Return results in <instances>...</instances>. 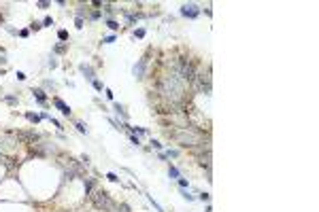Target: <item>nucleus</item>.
Instances as JSON below:
<instances>
[{
	"instance_id": "8",
	"label": "nucleus",
	"mask_w": 319,
	"mask_h": 212,
	"mask_svg": "<svg viewBox=\"0 0 319 212\" xmlns=\"http://www.w3.org/2000/svg\"><path fill=\"white\" fill-rule=\"evenodd\" d=\"M32 95H34V98L39 100L41 104H45V102H47V93H45L43 89H32Z\"/></svg>"
},
{
	"instance_id": "36",
	"label": "nucleus",
	"mask_w": 319,
	"mask_h": 212,
	"mask_svg": "<svg viewBox=\"0 0 319 212\" xmlns=\"http://www.w3.org/2000/svg\"><path fill=\"white\" fill-rule=\"evenodd\" d=\"M104 93H106V98H108V100H113V91H111V89H104Z\"/></svg>"
},
{
	"instance_id": "23",
	"label": "nucleus",
	"mask_w": 319,
	"mask_h": 212,
	"mask_svg": "<svg viewBox=\"0 0 319 212\" xmlns=\"http://www.w3.org/2000/svg\"><path fill=\"white\" fill-rule=\"evenodd\" d=\"M49 121H51V123H53V125H56L58 129H62V123H60L58 119H53V117H49Z\"/></svg>"
},
{
	"instance_id": "19",
	"label": "nucleus",
	"mask_w": 319,
	"mask_h": 212,
	"mask_svg": "<svg viewBox=\"0 0 319 212\" xmlns=\"http://www.w3.org/2000/svg\"><path fill=\"white\" fill-rule=\"evenodd\" d=\"M41 28H43V23H41V21H32V23H30V30H34V32H39Z\"/></svg>"
},
{
	"instance_id": "29",
	"label": "nucleus",
	"mask_w": 319,
	"mask_h": 212,
	"mask_svg": "<svg viewBox=\"0 0 319 212\" xmlns=\"http://www.w3.org/2000/svg\"><path fill=\"white\" fill-rule=\"evenodd\" d=\"M102 42H104V45H111V42H115V36H106Z\"/></svg>"
},
{
	"instance_id": "25",
	"label": "nucleus",
	"mask_w": 319,
	"mask_h": 212,
	"mask_svg": "<svg viewBox=\"0 0 319 212\" xmlns=\"http://www.w3.org/2000/svg\"><path fill=\"white\" fill-rule=\"evenodd\" d=\"M134 36H136V38H143V36H145V30H143V28H141V30H136V32H134Z\"/></svg>"
},
{
	"instance_id": "26",
	"label": "nucleus",
	"mask_w": 319,
	"mask_h": 212,
	"mask_svg": "<svg viewBox=\"0 0 319 212\" xmlns=\"http://www.w3.org/2000/svg\"><path fill=\"white\" fill-rule=\"evenodd\" d=\"M198 197H200V199H202V201H208V199H211V195H208V193H200V195H198Z\"/></svg>"
},
{
	"instance_id": "7",
	"label": "nucleus",
	"mask_w": 319,
	"mask_h": 212,
	"mask_svg": "<svg viewBox=\"0 0 319 212\" xmlns=\"http://www.w3.org/2000/svg\"><path fill=\"white\" fill-rule=\"evenodd\" d=\"M79 70L85 74V78H87V81H94V78H96V76H94V68H92V66H87V64H81V66H79Z\"/></svg>"
},
{
	"instance_id": "24",
	"label": "nucleus",
	"mask_w": 319,
	"mask_h": 212,
	"mask_svg": "<svg viewBox=\"0 0 319 212\" xmlns=\"http://www.w3.org/2000/svg\"><path fill=\"white\" fill-rule=\"evenodd\" d=\"M75 25L81 30V28H83V19H81V17H77V19H75Z\"/></svg>"
},
{
	"instance_id": "3",
	"label": "nucleus",
	"mask_w": 319,
	"mask_h": 212,
	"mask_svg": "<svg viewBox=\"0 0 319 212\" xmlns=\"http://www.w3.org/2000/svg\"><path fill=\"white\" fill-rule=\"evenodd\" d=\"M94 204L96 208H102L104 212H115V201L108 197V193L106 191H96V195H94Z\"/></svg>"
},
{
	"instance_id": "21",
	"label": "nucleus",
	"mask_w": 319,
	"mask_h": 212,
	"mask_svg": "<svg viewBox=\"0 0 319 212\" xmlns=\"http://www.w3.org/2000/svg\"><path fill=\"white\" fill-rule=\"evenodd\" d=\"M179 187H183V189H187V187H189V182H187L185 178H179Z\"/></svg>"
},
{
	"instance_id": "28",
	"label": "nucleus",
	"mask_w": 319,
	"mask_h": 212,
	"mask_svg": "<svg viewBox=\"0 0 319 212\" xmlns=\"http://www.w3.org/2000/svg\"><path fill=\"white\" fill-rule=\"evenodd\" d=\"M43 25H53V19H51V17H45V19H43Z\"/></svg>"
},
{
	"instance_id": "30",
	"label": "nucleus",
	"mask_w": 319,
	"mask_h": 212,
	"mask_svg": "<svg viewBox=\"0 0 319 212\" xmlns=\"http://www.w3.org/2000/svg\"><path fill=\"white\" fill-rule=\"evenodd\" d=\"M183 197H185L187 201H194V195H191V193H187V191H183Z\"/></svg>"
},
{
	"instance_id": "13",
	"label": "nucleus",
	"mask_w": 319,
	"mask_h": 212,
	"mask_svg": "<svg viewBox=\"0 0 319 212\" xmlns=\"http://www.w3.org/2000/svg\"><path fill=\"white\" fill-rule=\"evenodd\" d=\"M66 49H68V47H66V42H58L53 51H56V53H66Z\"/></svg>"
},
{
	"instance_id": "18",
	"label": "nucleus",
	"mask_w": 319,
	"mask_h": 212,
	"mask_svg": "<svg viewBox=\"0 0 319 212\" xmlns=\"http://www.w3.org/2000/svg\"><path fill=\"white\" fill-rule=\"evenodd\" d=\"M75 127H77V129L81 131V134H87V127H85V125H83V123H81V121H77V123H75Z\"/></svg>"
},
{
	"instance_id": "9",
	"label": "nucleus",
	"mask_w": 319,
	"mask_h": 212,
	"mask_svg": "<svg viewBox=\"0 0 319 212\" xmlns=\"http://www.w3.org/2000/svg\"><path fill=\"white\" fill-rule=\"evenodd\" d=\"M168 176H170V178H175V180L181 178V174H179V170H177L175 165H170V167H168Z\"/></svg>"
},
{
	"instance_id": "31",
	"label": "nucleus",
	"mask_w": 319,
	"mask_h": 212,
	"mask_svg": "<svg viewBox=\"0 0 319 212\" xmlns=\"http://www.w3.org/2000/svg\"><path fill=\"white\" fill-rule=\"evenodd\" d=\"M151 144H153V148H158V151H162V144L158 142V140H151Z\"/></svg>"
},
{
	"instance_id": "32",
	"label": "nucleus",
	"mask_w": 319,
	"mask_h": 212,
	"mask_svg": "<svg viewBox=\"0 0 319 212\" xmlns=\"http://www.w3.org/2000/svg\"><path fill=\"white\" fill-rule=\"evenodd\" d=\"M36 6H39V8H47L49 2H45V0H43V2H36Z\"/></svg>"
},
{
	"instance_id": "17",
	"label": "nucleus",
	"mask_w": 319,
	"mask_h": 212,
	"mask_svg": "<svg viewBox=\"0 0 319 212\" xmlns=\"http://www.w3.org/2000/svg\"><path fill=\"white\" fill-rule=\"evenodd\" d=\"M147 199H149V201H151V204H153V208H156V210H158V212H164V208H162V206H160V204H158V201H153V197H151V195H147Z\"/></svg>"
},
{
	"instance_id": "1",
	"label": "nucleus",
	"mask_w": 319,
	"mask_h": 212,
	"mask_svg": "<svg viewBox=\"0 0 319 212\" xmlns=\"http://www.w3.org/2000/svg\"><path fill=\"white\" fill-rule=\"evenodd\" d=\"M158 91L166 98L170 104H179L181 100L185 98V87H183V81H181L179 76L175 74H166V76H162L160 78V83H158Z\"/></svg>"
},
{
	"instance_id": "35",
	"label": "nucleus",
	"mask_w": 319,
	"mask_h": 212,
	"mask_svg": "<svg viewBox=\"0 0 319 212\" xmlns=\"http://www.w3.org/2000/svg\"><path fill=\"white\" fill-rule=\"evenodd\" d=\"M17 81H26V74L24 72H17Z\"/></svg>"
},
{
	"instance_id": "6",
	"label": "nucleus",
	"mask_w": 319,
	"mask_h": 212,
	"mask_svg": "<svg viewBox=\"0 0 319 212\" xmlns=\"http://www.w3.org/2000/svg\"><path fill=\"white\" fill-rule=\"evenodd\" d=\"M53 104H56V108H58L62 114H66V117H70V112H72V110H70V106H68L66 102H64L62 98H53Z\"/></svg>"
},
{
	"instance_id": "20",
	"label": "nucleus",
	"mask_w": 319,
	"mask_h": 212,
	"mask_svg": "<svg viewBox=\"0 0 319 212\" xmlns=\"http://www.w3.org/2000/svg\"><path fill=\"white\" fill-rule=\"evenodd\" d=\"M58 38H60V40H66V38H68V32H66V30H60V32H58Z\"/></svg>"
},
{
	"instance_id": "4",
	"label": "nucleus",
	"mask_w": 319,
	"mask_h": 212,
	"mask_svg": "<svg viewBox=\"0 0 319 212\" xmlns=\"http://www.w3.org/2000/svg\"><path fill=\"white\" fill-rule=\"evenodd\" d=\"M181 15H183V17H189V19H196V17L200 15V8H198V4H194V2L183 4V6H181Z\"/></svg>"
},
{
	"instance_id": "5",
	"label": "nucleus",
	"mask_w": 319,
	"mask_h": 212,
	"mask_svg": "<svg viewBox=\"0 0 319 212\" xmlns=\"http://www.w3.org/2000/svg\"><path fill=\"white\" fill-rule=\"evenodd\" d=\"M145 68H147V57H141L138 64L132 68V74H134L136 78H145Z\"/></svg>"
},
{
	"instance_id": "15",
	"label": "nucleus",
	"mask_w": 319,
	"mask_h": 212,
	"mask_svg": "<svg viewBox=\"0 0 319 212\" xmlns=\"http://www.w3.org/2000/svg\"><path fill=\"white\" fill-rule=\"evenodd\" d=\"M92 85H94V89H96V91H102V89H104V85L100 83L98 78H94V81H92Z\"/></svg>"
},
{
	"instance_id": "2",
	"label": "nucleus",
	"mask_w": 319,
	"mask_h": 212,
	"mask_svg": "<svg viewBox=\"0 0 319 212\" xmlns=\"http://www.w3.org/2000/svg\"><path fill=\"white\" fill-rule=\"evenodd\" d=\"M168 136H172V140H175L177 144H181V146H198L200 144V134H196L194 129H179V131H175V134H170L168 131Z\"/></svg>"
},
{
	"instance_id": "34",
	"label": "nucleus",
	"mask_w": 319,
	"mask_h": 212,
	"mask_svg": "<svg viewBox=\"0 0 319 212\" xmlns=\"http://www.w3.org/2000/svg\"><path fill=\"white\" fill-rule=\"evenodd\" d=\"M28 34H30V30H19V36H21V38H26Z\"/></svg>"
},
{
	"instance_id": "27",
	"label": "nucleus",
	"mask_w": 319,
	"mask_h": 212,
	"mask_svg": "<svg viewBox=\"0 0 319 212\" xmlns=\"http://www.w3.org/2000/svg\"><path fill=\"white\" fill-rule=\"evenodd\" d=\"M130 140H132V144H136V146H138V144H141V140H138V138H136L134 134H130Z\"/></svg>"
},
{
	"instance_id": "11",
	"label": "nucleus",
	"mask_w": 319,
	"mask_h": 212,
	"mask_svg": "<svg viewBox=\"0 0 319 212\" xmlns=\"http://www.w3.org/2000/svg\"><path fill=\"white\" fill-rule=\"evenodd\" d=\"M85 180V195H89L92 193V187H94V180L92 178H83Z\"/></svg>"
},
{
	"instance_id": "33",
	"label": "nucleus",
	"mask_w": 319,
	"mask_h": 212,
	"mask_svg": "<svg viewBox=\"0 0 319 212\" xmlns=\"http://www.w3.org/2000/svg\"><path fill=\"white\" fill-rule=\"evenodd\" d=\"M130 129H132V131H138V134H145V131H147L145 127H130Z\"/></svg>"
},
{
	"instance_id": "22",
	"label": "nucleus",
	"mask_w": 319,
	"mask_h": 212,
	"mask_svg": "<svg viewBox=\"0 0 319 212\" xmlns=\"http://www.w3.org/2000/svg\"><path fill=\"white\" fill-rule=\"evenodd\" d=\"M4 100H6L9 104H17V98H15V95H6V98H4Z\"/></svg>"
},
{
	"instance_id": "12",
	"label": "nucleus",
	"mask_w": 319,
	"mask_h": 212,
	"mask_svg": "<svg viewBox=\"0 0 319 212\" xmlns=\"http://www.w3.org/2000/svg\"><path fill=\"white\" fill-rule=\"evenodd\" d=\"M106 28L115 32V30H119V23H117V21H113V19H106Z\"/></svg>"
},
{
	"instance_id": "14",
	"label": "nucleus",
	"mask_w": 319,
	"mask_h": 212,
	"mask_svg": "<svg viewBox=\"0 0 319 212\" xmlns=\"http://www.w3.org/2000/svg\"><path fill=\"white\" fill-rule=\"evenodd\" d=\"M115 110H117V112H119V114H121V117H123V119H128V112L123 110V106H121L119 102H117V104H115Z\"/></svg>"
},
{
	"instance_id": "16",
	"label": "nucleus",
	"mask_w": 319,
	"mask_h": 212,
	"mask_svg": "<svg viewBox=\"0 0 319 212\" xmlns=\"http://www.w3.org/2000/svg\"><path fill=\"white\" fill-rule=\"evenodd\" d=\"M106 178L111 180V182H119V176H117L115 172H108V174H106Z\"/></svg>"
},
{
	"instance_id": "10",
	"label": "nucleus",
	"mask_w": 319,
	"mask_h": 212,
	"mask_svg": "<svg viewBox=\"0 0 319 212\" xmlns=\"http://www.w3.org/2000/svg\"><path fill=\"white\" fill-rule=\"evenodd\" d=\"M26 119L32 121V123H39V121H41V114H36V112H26Z\"/></svg>"
}]
</instances>
